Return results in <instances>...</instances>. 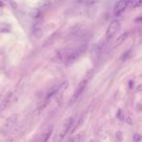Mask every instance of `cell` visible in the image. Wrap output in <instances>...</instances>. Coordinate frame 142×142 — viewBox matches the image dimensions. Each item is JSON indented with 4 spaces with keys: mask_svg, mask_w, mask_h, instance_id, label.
<instances>
[{
    "mask_svg": "<svg viewBox=\"0 0 142 142\" xmlns=\"http://www.w3.org/2000/svg\"><path fill=\"white\" fill-rule=\"evenodd\" d=\"M18 119H19V116H18V115H12L11 117H9V118L4 122L2 126H1L0 133H2L3 135L9 134V133L15 129V126H17Z\"/></svg>",
    "mask_w": 142,
    "mask_h": 142,
    "instance_id": "1",
    "label": "cell"
},
{
    "mask_svg": "<svg viewBox=\"0 0 142 142\" xmlns=\"http://www.w3.org/2000/svg\"><path fill=\"white\" fill-rule=\"evenodd\" d=\"M86 50H87V45H86V44L80 45V46H78L77 48L73 49L70 55H69V58H68V59L66 60V62H65L66 65H71L73 62H76L78 58H80L81 55L86 52Z\"/></svg>",
    "mask_w": 142,
    "mask_h": 142,
    "instance_id": "2",
    "label": "cell"
},
{
    "mask_svg": "<svg viewBox=\"0 0 142 142\" xmlns=\"http://www.w3.org/2000/svg\"><path fill=\"white\" fill-rule=\"evenodd\" d=\"M72 48H64L62 49L57 52L54 58H53V62H57V63H62V62H66V60L68 59L69 55H70L71 52H72Z\"/></svg>",
    "mask_w": 142,
    "mask_h": 142,
    "instance_id": "3",
    "label": "cell"
},
{
    "mask_svg": "<svg viewBox=\"0 0 142 142\" xmlns=\"http://www.w3.org/2000/svg\"><path fill=\"white\" fill-rule=\"evenodd\" d=\"M89 79H90V77H89V74H88L87 77L84 78V79H83V80L80 82V84L78 85L77 89L75 90L74 94H73L72 99H71V104L73 103L74 101H76V100L79 98V97H80L81 94H83V92H84V90L86 89V87H87L88 83H89Z\"/></svg>",
    "mask_w": 142,
    "mask_h": 142,
    "instance_id": "4",
    "label": "cell"
},
{
    "mask_svg": "<svg viewBox=\"0 0 142 142\" xmlns=\"http://www.w3.org/2000/svg\"><path fill=\"white\" fill-rule=\"evenodd\" d=\"M120 28H121V23H120L119 21H117V19L112 21L106 30L107 40H110L111 38H113L114 36L116 35V33L120 30Z\"/></svg>",
    "mask_w": 142,
    "mask_h": 142,
    "instance_id": "5",
    "label": "cell"
},
{
    "mask_svg": "<svg viewBox=\"0 0 142 142\" xmlns=\"http://www.w3.org/2000/svg\"><path fill=\"white\" fill-rule=\"evenodd\" d=\"M72 126H73V118H68L64 121V123L62 125V129H60V133L58 134V139L62 140L67 135L68 133H70L71 129H72Z\"/></svg>",
    "mask_w": 142,
    "mask_h": 142,
    "instance_id": "6",
    "label": "cell"
},
{
    "mask_svg": "<svg viewBox=\"0 0 142 142\" xmlns=\"http://www.w3.org/2000/svg\"><path fill=\"white\" fill-rule=\"evenodd\" d=\"M14 98H15V94L14 93H9V94H7L6 97H5V98L0 103V112H3L7 108H9L10 105L13 103Z\"/></svg>",
    "mask_w": 142,
    "mask_h": 142,
    "instance_id": "7",
    "label": "cell"
},
{
    "mask_svg": "<svg viewBox=\"0 0 142 142\" xmlns=\"http://www.w3.org/2000/svg\"><path fill=\"white\" fill-rule=\"evenodd\" d=\"M128 6V1L126 0H120L117 2V4L114 7V15L115 16H119L121 13H123L126 10Z\"/></svg>",
    "mask_w": 142,
    "mask_h": 142,
    "instance_id": "8",
    "label": "cell"
},
{
    "mask_svg": "<svg viewBox=\"0 0 142 142\" xmlns=\"http://www.w3.org/2000/svg\"><path fill=\"white\" fill-rule=\"evenodd\" d=\"M53 130H54V125H49L48 126H46V129L43 130L42 134H41V140L42 141L49 140L51 134L53 133Z\"/></svg>",
    "mask_w": 142,
    "mask_h": 142,
    "instance_id": "9",
    "label": "cell"
},
{
    "mask_svg": "<svg viewBox=\"0 0 142 142\" xmlns=\"http://www.w3.org/2000/svg\"><path fill=\"white\" fill-rule=\"evenodd\" d=\"M32 33L36 38H41V37H42L43 36V30H42L41 23H36L35 24L32 26Z\"/></svg>",
    "mask_w": 142,
    "mask_h": 142,
    "instance_id": "10",
    "label": "cell"
},
{
    "mask_svg": "<svg viewBox=\"0 0 142 142\" xmlns=\"http://www.w3.org/2000/svg\"><path fill=\"white\" fill-rule=\"evenodd\" d=\"M68 85H69V84H68V82H67V81H65V82H63V83H62V84L59 85L58 87L55 88V95H58V97H60V95H62V94H63V93L67 90Z\"/></svg>",
    "mask_w": 142,
    "mask_h": 142,
    "instance_id": "11",
    "label": "cell"
},
{
    "mask_svg": "<svg viewBox=\"0 0 142 142\" xmlns=\"http://www.w3.org/2000/svg\"><path fill=\"white\" fill-rule=\"evenodd\" d=\"M129 34V32H125V33H123V34H121V35L116 39V41H115V43H114V47H118V46L121 45V44H122V43H123L124 41L128 38Z\"/></svg>",
    "mask_w": 142,
    "mask_h": 142,
    "instance_id": "12",
    "label": "cell"
},
{
    "mask_svg": "<svg viewBox=\"0 0 142 142\" xmlns=\"http://www.w3.org/2000/svg\"><path fill=\"white\" fill-rule=\"evenodd\" d=\"M12 30V26L9 23H0V33H9Z\"/></svg>",
    "mask_w": 142,
    "mask_h": 142,
    "instance_id": "13",
    "label": "cell"
},
{
    "mask_svg": "<svg viewBox=\"0 0 142 142\" xmlns=\"http://www.w3.org/2000/svg\"><path fill=\"white\" fill-rule=\"evenodd\" d=\"M37 6H38L39 9H42V10L48 9L49 7L51 6V1L50 0H41L40 2H38Z\"/></svg>",
    "mask_w": 142,
    "mask_h": 142,
    "instance_id": "14",
    "label": "cell"
},
{
    "mask_svg": "<svg viewBox=\"0 0 142 142\" xmlns=\"http://www.w3.org/2000/svg\"><path fill=\"white\" fill-rule=\"evenodd\" d=\"M84 138H85L84 133H79V134H76L75 136H73V137H72V138H71L70 140H71V141L80 142V141H82V140H84Z\"/></svg>",
    "mask_w": 142,
    "mask_h": 142,
    "instance_id": "15",
    "label": "cell"
},
{
    "mask_svg": "<svg viewBox=\"0 0 142 142\" xmlns=\"http://www.w3.org/2000/svg\"><path fill=\"white\" fill-rule=\"evenodd\" d=\"M83 118H84V116H82V117H81L80 119H79V121H78V123L76 124V125H75L74 128H72V129H71L70 133H74V131H75V130H76V129H77L78 128H79V126H80L81 125L83 124V120H84V119H83Z\"/></svg>",
    "mask_w": 142,
    "mask_h": 142,
    "instance_id": "16",
    "label": "cell"
},
{
    "mask_svg": "<svg viewBox=\"0 0 142 142\" xmlns=\"http://www.w3.org/2000/svg\"><path fill=\"white\" fill-rule=\"evenodd\" d=\"M129 54H130V51H129V52H126L125 54H124L123 55H122V60H126V58H129Z\"/></svg>",
    "mask_w": 142,
    "mask_h": 142,
    "instance_id": "17",
    "label": "cell"
},
{
    "mask_svg": "<svg viewBox=\"0 0 142 142\" xmlns=\"http://www.w3.org/2000/svg\"><path fill=\"white\" fill-rule=\"evenodd\" d=\"M133 140L135 142L140 141V140H141V135H140V134H134V135H133Z\"/></svg>",
    "mask_w": 142,
    "mask_h": 142,
    "instance_id": "18",
    "label": "cell"
},
{
    "mask_svg": "<svg viewBox=\"0 0 142 142\" xmlns=\"http://www.w3.org/2000/svg\"><path fill=\"white\" fill-rule=\"evenodd\" d=\"M134 7H135V8H138V7H142V0H136L135 4H134Z\"/></svg>",
    "mask_w": 142,
    "mask_h": 142,
    "instance_id": "19",
    "label": "cell"
},
{
    "mask_svg": "<svg viewBox=\"0 0 142 142\" xmlns=\"http://www.w3.org/2000/svg\"><path fill=\"white\" fill-rule=\"evenodd\" d=\"M116 136L118 140H122V133H121V131H118V133H116Z\"/></svg>",
    "mask_w": 142,
    "mask_h": 142,
    "instance_id": "20",
    "label": "cell"
},
{
    "mask_svg": "<svg viewBox=\"0 0 142 142\" xmlns=\"http://www.w3.org/2000/svg\"><path fill=\"white\" fill-rule=\"evenodd\" d=\"M136 90H138V92H142V85H139L138 87H137V89Z\"/></svg>",
    "mask_w": 142,
    "mask_h": 142,
    "instance_id": "21",
    "label": "cell"
},
{
    "mask_svg": "<svg viewBox=\"0 0 142 142\" xmlns=\"http://www.w3.org/2000/svg\"><path fill=\"white\" fill-rule=\"evenodd\" d=\"M126 123H129V125H131V121H130V118H126Z\"/></svg>",
    "mask_w": 142,
    "mask_h": 142,
    "instance_id": "22",
    "label": "cell"
},
{
    "mask_svg": "<svg viewBox=\"0 0 142 142\" xmlns=\"http://www.w3.org/2000/svg\"><path fill=\"white\" fill-rule=\"evenodd\" d=\"M137 109H138L139 111H140V110L142 109V106H141V104H138V105H137Z\"/></svg>",
    "mask_w": 142,
    "mask_h": 142,
    "instance_id": "23",
    "label": "cell"
},
{
    "mask_svg": "<svg viewBox=\"0 0 142 142\" xmlns=\"http://www.w3.org/2000/svg\"><path fill=\"white\" fill-rule=\"evenodd\" d=\"M2 57H3V52H2V50L0 49V58H2Z\"/></svg>",
    "mask_w": 142,
    "mask_h": 142,
    "instance_id": "24",
    "label": "cell"
},
{
    "mask_svg": "<svg viewBox=\"0 0 142 142\" xmlns=\"http://www.w3.org/2000/svg\"><path fill=\"white\" fill-rule=\"evenodd\" d=\"M136 22H140V21H142V17H140V18H138V19H135Z\"/></svg>",
    "mask_w": 142,
    "mask_h": 142,
    "instance_id": "25",
    "label": "cell"
},
{
    "mask_svg": "<svg viewBox=\"0 0 142 142\" xmlns=\"http://www.w3.org/2000/svg\"><path fill=\"white\" fill-rule=\"evenodd\" d=\"M8 1H10V3H13V1H12V0H8Z\"/></svg>",
    "mask_w": 142,
    "mask_h": 142,
    "instance_id": "26",
    "label": "cell"
}]
</instances>
